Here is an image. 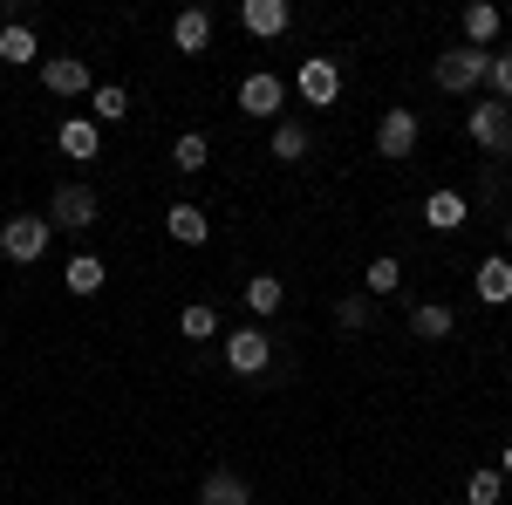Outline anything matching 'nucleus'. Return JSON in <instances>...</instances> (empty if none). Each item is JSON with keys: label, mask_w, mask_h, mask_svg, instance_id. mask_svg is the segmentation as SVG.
<instances>
[{"label": "nucleus", "mask_w": 512, "mask_h": 505, "mask_svg": "<svg viewBox=\"0 0 512 505\" xmlns=\"http://www.w3.org/2000/svg\"><path fill=\"white\" fill-rule=\"evenodd\" d=\"M485 62H492V55H485V48H465V41H458V48H444V55H437V89L472 96L478 82H485Z\"/></svg>", "instance_id": "obj_2"}, {"label": "nucleus", "mask_w": 512, "mask_h": 505, "mask_svg": "<svg viewBox=\"0 0 512 505\" xmlns=\"http://www.w3.org/2000/svg\"><path fill=\"white\" fill-rule=\"evenodd\" d=\"M198 505H253V492H246L239 471H212V478L198 485Z\"/></svg>", "instance_id": "obj_16"}, {"label": "nucleus", "mask_w": 512, "mask_h": 505, "mask_svg": "<svg viewBox=\"0 0 512 505\" xmlns=\"http://www.w3.org/2000/svg\"><path fill=\"white\" fill-rule=\"evenodd\" d=\"M465 499H472V505H499V499H506V471H492V465L472 471V478H465Z\"/></svg>", "instance_id": "obj_25"}, {"label": "nucleus", "mask_w": 512, "mask_h": 505, "mask_svg": "<svg viewBox=\"0 0 512 505\" xmlns=\"http://www.w3.org/2000/svg\"><path fill=\"white\" fill-rule=\"evenodd\" d=\"M171 48H178V55H205V48H212V14H205V7H185V14L171 21Z\"/></svg>", "instance_id": "obj_12"}, {"label": "nucleus", "mask_w": 512, "mask_h": 505, "mask_svg": "<svg viewBox=\"0 0 512 505\" xmlns=\"http://www.w3.org/2000/svg\"><path fill=\"white\" fill-rule=\"evenodd\" d=\"M301 96H308L315 110H328V103L342 96V69H335L328 55H308V62H301Z\"/></svg>", "instance_id": "obj_8"}, {"label": "nucleus", "mask_w": 512, "mask_h": 505, "mask_svg": "<svg viewBox=\"0 0 512 505\" xmlns=\"http://www.w3.org/2000/svg\"><path fill=\"white\" fill-rule=\"evenodd\" d=\"M41 82H48V96H89V89H96L82 55H48V62H41Z\"/></svg>", "instance_id": "obj_7"}, {"label": "nucleus", "mask_w": 512, "mask_h": 505, "mask_svg": "<svg viewBox=\"0 0 512 505\" xmlns=\"http://www.w3.org/2000/svg\"><path fill=\"white\" fill-rule=\"evenodd\" d=\"M274 157H280V164H301V157H308V123L280 117L274 123Z\"/></svg>", "instance_id": "obj_21"}, {"label": "nucleus", "mask_w": 512, "mask_h": 505, "mask_svg": "<svg viewBox=\"0 0 512 505\" xmlns=\"http://www.w3.org/2000/svg\"><path fill=\"white\" fill-rule=\"evenodd\" d=\"M472 287H478V301H485V308H506V301H512V260H499V253H492V260H478Z\"/></svg>", "instance_id": "obj_13"}, {"label": "nucleus", "mask_w": 512, "mask_h": 505, "mask_svg": "<svg viewBox=\"0 0 512 505\" xmlns=\"http://www.w3.org/2000/svg\"><path fill=\"white\" fill-rule=\"evenodd\" d=\"M239 21H246V35L274 41V35H287V21H294V7H287V0H246V7H239Z\"/></svg>", "instance_id": "obj_9"}, {"label": "nucleus", "mask_w": 512, "mask_h": 505, "mask_svg": "<svg viewBox=\"0 0 512 505\" xmlns=\"http://www.w3.org/2000/svg\"><path fill=\"white\" fill-rule=\"evenodd\" d=\"M280 301H287V287H280L274 273H253L246 280V308L253 314H280Z\"/></svg>", "instance_id": "obj_23"}, {"label": "nucleus", "mask_w": 512, "mask_h": 505, "mask_svg": "<svg viewBox=\"0 0 512 505\" xmlns=\"http://www.w3.org/2000/svg\"><path fill=\"white\" fill-rule=\"evenodd\" d=\"M55 144H62V157H76V164H89V157H96V144H103V130H96L89 117H69L62 130H55Z\"/></svg>", "instance_id": "obj_14"}, {"label": "nucleus", "mask_w": 512, "mask_h": 505, "mask_svg": "<svg viewBox=\"0 0 512 505\" xmlns=\"http://www.w3.org/2000/svg\"><path fill=\"white\" fill-rule=\"evenodd\" d=\"M376 151L383 157H410L417 151V117H410V110H383V123H376Z\"/></svg>", "instance_id": "obj_10"}, {"label": "nucleus", "mask_w": 512, "mask_h": 505, "mask_svg": "<svg viewBox=\"0 0 512 505\" xmlns=\"http://www.w3.org/2000/svg\"><path fill=\"white\" fill-rule=\"evenodd\" d=\"M280 103H287V82H280L274 69L239 82V110H246V117H280Z\"/></svg>", "instance_id": "obj_6"}, {"label": "nucleus", "mask_w": 512, "mask_h": 505, "mask_svg": "<svg viewBox=\"0 0 512 505\" xmlns=\"http://www.w3.org/2000/svg\"><path fill=\"white\" fill-rule=\"evenodd\" d=\"M178 335H185V342H212V335H219V314L205 308V301H192V308L178 314Z\"/></svg>", "instance_id": "obj_24"}, {"label": "nucleus", "mask_w": 512, "mask_h": 505, "mask_svg": "<svg viewBox=\"0 0 512 505\" xmlns=\"http://www.w3.org/2000/svg\"><path fill=\"white\" fill-rule=\"evenodd\" d=\"M35 55H41L35 28H21V21H7V28H0V62H7V69H28Z\"/></svg>", "instance_id": "obj_19"}, {"label": "nucleus", "mask_w": 512, "mask_h": 505, "mask_svg": "<svg viewBox=\"0 0 512 505\" xmlns=\"http://www.w3.org/2000/svg\"><path fill=\"white\" fill-rule=\"evenodd\" d=\"M164 233L178 239V246H205V233H212V219L198 212L192 198H178V205H164Z\"/></svg>", "instance_id": "obj_11"}, {"label": "nucleus", "mask_w": 512, "mask_h": 505, "mask_svg": "<svg viewBox=\"0 0 512 505\" xmlns=\"http://www.w3.org/2000/svg\"><path fill=\"white\" fill-rule=\"evenodd\" d=\"M506 478H512V444H506Z\"/></svg>", "instance_id": "obj_30"}, {"label": "nucleus", "mask_w": 512, "mask_h": 505, "mask_svg": "<svg viewBox=\"0 0 512 505\" xmlns=\"http://www.w3.org/2000/svg\"><path fill=\"white\" fill-rule=\"evenodd\" d=\"M103 260H96V253H76V260H69V267H62V280H69V294H96V287H103Z\"/></svg>", "instance_id": "obj_22"}, {"label": "nucleus", "mask_w": 512, "mask_h": 505, "mask_svg": "<svg viewBox=\"0 0 512 505\" xmlns=\"http://www.w3.org/2000/svg\"><path fill=\"white\" fill-rule=\"evenodd\" d=\"M96 212H103V198H96V185H55V205H48V226H62V233H89V226H96Z\"/></svg>", "instance_id": "obj_3"}, {"label": "nucleus", "mask_w": 512, "mask_h": 505, "mask_svg": "<svg viewBox=\"0 0 512 505\" xmlns=\"http://www.w3.org/2000/svg\"><path fill=\"white\" fill-rule=\"evenodd\" d=\"M205 157H212V144H205V137H198V130H185V137H178V144H171V164H178V171H185V178H192V171H205Z\"/></svg>", "instance_id": "obj_26"}, {"label": "nucleus", "mask_w": 512, "mask_h": 505, "mask_svg": "<svg viewBox=\"0 0 512 505\" xmlns=\"http://www.w3.org/2000/svg\"><path fill=\"white\" fill-rule=\"evenodd\" d=\"M458 328V314L444 308V301H424V308H410V335H424V342H444Z\"/></svg>", "instance_id": "obj_18"}, {"label": "nucleus", "mask_w": 512, "mask_h": 505, "mask_svg": "<svg viewBox=\"0 0 512 505\" xmlns=\"http://www.w3.org/2000/svg\"><path fill=\"white\" fill-rule=\"evenodd\" d=\"M48 219H35V212H14V219H0V253L14 260V267H35L41 253H48Z\"/></svg>", "instance_id": "obj_1"}, {"label": "nucleus", "mask_w": 512, "mask_h": 505, "mask_svg": "<svg viewBox=\"0 0 512 505\" xmlns=\"http://www.w3.org/2000/svg\"><path fill=\"white\" fill-rule=\"evenodd\" d=\"M424 226L458 233V226H465V192H431V198H424Z\"/></svg>", "instance_id": "obj_17"}, {"label": "nucleus", "mask_w": 512, "mask_h": 505, "mask_svg": "<svg viewBox=\"0 0 512 505\" xmlns=\"http://www.w3.org/2000/svg\"><path fill=\"white\" fill-rule=\"evenodd\" d=\"M506 239H512V219H506Z\"/></svg>", "instance_id": "obj_31"}, {"label": "nucleus", "mask_w": 512, "mask_h": 505, "mask_svg": "<svg viewBox=\"0 0 512 505\" xmlns=\"http://www.w3.org/2000/svg\"><path fill=\"white\" fill-rule=\"evenodd\" d=\"M362 287H369V294H383V301H390L396 287H403V267H396L390 253H383V260H369V273H362Z\"/></svg>", "instance_id": "obj_27"}, {"label": "nucleus", "mask_w": 512, "mask_h": 505, "mask_svg": "<svg viewBox=\"0 0 512 505\" xmlns=\"http://www.w3.org/2000/svg\"><path fill=\"white\" fill-rule=\"evenodd\" d=\"M123 117H130V89H117V82L89 89V123H123Z\"/></svg>", "instance_id": "obj_20"}, {"label": "nucleus", "mask_w": 512, "mask_h": 505, "mask_svg": "<svg viewBox=\"0 0 512 505\" xmlns=\"http://www.w3.org/2000/svg\"><path fill=\"white\" fill-rule=\"evenodd\" d=\"M226 362H233L239 376H260V369L274 362V342H267V328H233V335H226Z\"/></svg>", "instance_id": "obj_5"}, {"label": "nucleus", "mask_w": 512, "mask_h": 505, "mask_svg": "<svg viewBox=\"0 0 512 505\" xmlns=\"http://www.w3.org/2000/svg\"><path fill=\"white\" fill-rule=\"evenodd\" d=\"M335 321H342V335H362V328H369V294H349V301L335 308Z\"/></svg>", "instance_id": "obj_28"}, {"label": "nucleus", "mask_w": 512, "mask_h": 505, "mask_svg": "<svg viewBox=\"0 0 512 505\" xmlns=\"http://www.w3.org/2000/svg\"><path fill=\"white\" fill-rule=\"evenodd\" d=\"M465 130H472L478 151H492V157H506V151H512V117L499 110V103H478L472 117H465Z\"/></svg>", "instance_id": "obj_4"}, {"label": "nucleus", "mask_w": 512, "mask_h": 505, "mask_svg": "<svg viewBox=\"0 0 512 505\" xmlns=\"http://www.w3.org/2000/svg\"><path fill=\"white\" fill-rule=\"evenodd\" d=\"M499 28H506V14H499L492 0L465 7V48H492V41H499Z\"/></svg>", "instance_id": "obj_15"}, {"label": "nucleus", "mask_w": 512, "mask_h": 505, "mask_svg": "<svg viewBox=\"0 0 512 505\" xmlns=\"http://www.w3.org/2000/svg\"><path fill=\"white\" fill-rule=\"evenodd\" d=\"M485 82H492V89H499V96L512 103V48H499V55L485 62Z\"/></svg>", "instance_id": "obj_29"}]
</instances>
